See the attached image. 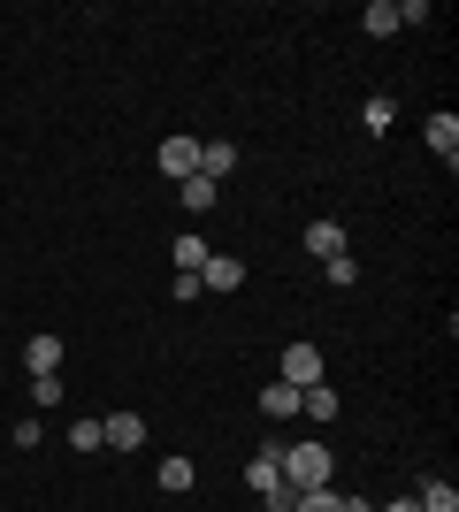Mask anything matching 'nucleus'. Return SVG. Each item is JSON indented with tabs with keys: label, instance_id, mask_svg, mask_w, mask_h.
<instances>
[{
	"label": "nucleus",
	"instance_id": "obj_1",
	"mask_svg": "<svg viewBox=\"0 0 459 512\" xmlns=\"http://www.w3.org/2000/svg\"><path fill=\"white\" fill-rule=\"evenodd\" d=\"M276 459H284V490H329V451L322 444H276Z\"/></svg>",
	"mask_w": 459,
	"mask_h": 512
},
{
	"label": "nucleus",
	"instance_id": "obj_2",
	"mask_svg": "<svg viewBox=\"0 0 459 512\" xmlns=\"http://www.w3.org/2000/svg\"><path fill=\"white\" fill-rule=\"evenodd\" d=\"M276 383H291V390H306V383H322V344H284V367H276Z\"/></svg>",
	"mask_w": 459,
	"mask_h": 512
},
{
	"label": "nucleus",
	"instance_id": "obj_3",
	"mask_svg": "<svg viewBox=\"0 0 459 512\" xmlns=\"http://www.w3.org/2000/svg\"><path fill=\"white\" fill-rule=\"evenodd\" d=\"M161 176H176V184H184V176H199V138H192V130L161 138Z\"/></svg>",
	"mask_w": 459,
	"mask_h": 512
},
{
	"label": "nucleus",
	"instance_id": "obj_4",
	"mask_svg": "<svg viewBox=\"0 0 459 512\" xmlns=\"http://www.w3.org/2000/svg\"><path fill=\"white\" fill-rule=\"evenodd\" d=\"M245 490H253V497H284V459H276V451L245 459Z\"/></svg>",
	"mask_w": 459,
	"mask_h": 512
},
{
	"label": "nucleus",
	"instance_id": "obj_5",
	"mask_svg": "<svg viewBox=\"0 0 459 512\" xmlns=\"http://www.w3.org/2000/svg\"><path fill=\"white\" fill-rule=\"evenodd\" d=\"M306 253H314V260H337V253H352L345 222H329V214H322V222H306Z\"/></svg>",
	"mask_w": 459,
	"mask_h": 512
},
{
	"label": "nucleus",
	"instance_id": "obj_6",
	"mask_svg": "<svg viewBox=\"0 0 459 512\" xmlns=\"http://www.w3.org/2000/svg\"><path fill=\"white\" fill-rule=\"evenodd\" d=\"M245 283V260L238 253H207V268H199V291H238Z\"/></svg>",
	"mask_w": 459,
	"mask_h": 512
},
{
	"label": "nucleus",
	"instance_id": "obj_7",
	"mask_svg": "<svg viewBox=\"0 0 459 512\" xmlns=\"http://www.w3.org/2000/svg\"><path fill=\"white\" fill-rule=\"evenodd\" d=\"M100 444L108 451H138L146 444V421H138V413H108V421H100Z\"/></svg>",
	"mask_w": 459,
	"mask_h": 512
},
{
	"label": "nucleus",
	"instance_id": "obj_8",
	"mask_svg": "<svg viewBox=\"0 0 459 512\" xmlns=\"http://www.w3.org/2000/svg\"><path fill=\"white\" fill-rule=\"evenodd\" d=\"M230 169H238V146H230V138H207V146H199V176H207V184H222Z\"/></svg>",
	"mask_w": 459,
	"mask_h": 512
},
{
	"label": "nucleus",
	"instance_id": "obj_9",
	"mask_svg": "<svg viewBox=\"0 0 459 512\" xmlns=\"http://www.w3.org/2000/svg\"><path fill=\"white\" fill-rule=\"evenodd\" d=\"M23 367H31V375H62V337H46V329H39V337L23 344Z\"/></svg>",
	"mask_w": 459,
	"mask_h": 512
},
{
	"label": "nucleus",
	"instance_id": "obj_10",
	"mask_svg": "<svg viewBox=\"0 0 459 512\" xmlns=\"http://www.w3.org/2000/svg\"><path fill=\"white\" fill-rule=\"evenodd\" d=\"M153 482H161V490H169V497H184V490H192V482H199V467H192V459H184V451H169V459L153 467Z\"/></svg>",
	"mask_w": 459,
	"mask_h": 512
},
{
	"label": "nucleus",
	"instance_id": "obj_11",
	"mask_svg": "<svg viewBox=\"0 0 459 512\" xmlns=\"http://www.w3.org/2000/svg\"><path fill=\"white\" fill-rule=\"evenodd\" d=\"M299 413H306L314 428H329V421H337V390H329V383H306V390H299Z\"/></svg>",
	"mask_w": 459,
	"mask_h": 512
},
{
	"label": "nucleus",
	"instance_id": "obj_12",
	"mask_svg": "<svg viewBox=\"0 0 459 512\" xmlns=\"http://www.w3.org/2000/svg\"><path fill=\"white\" fill-rule=\"evenodd\" d=\"M429 153H437L444 169L459 161V115H429Z\"/></svg>",
	"mask_w": 459,
	"mask_h": 512
},
{
	"label": "nucleus",
	"instance_id": "obj_13",
	"mask_svg": "<svg viewBox=\"0 0 459 512\" xmlns=\"http://www.w3.org/2000/svg\"><path fill=\"white\" fill-rule=\"evenodd\" d=\"M169 260H176V276H199V268H207V237H199V230H184V237L169 245Z\"/></svg>",
	"mask_w": 459,
	"mask_h": 512
},
{
	"label": "nucleus",
	"instance_id": "obj_14",
	"mask_svg": "<svg viewBox=\"0 0 459 512\" xmlns=\"http://www.w3.org/2000/svg\"><path fill=\"white\" fill-rule=\"evenodd\" d=\"M360 31H368V39H391L398 31V0H368V8H360Z\"/></svg>",
	"mask_w": 459,
	"mask_h": 512
},
{
	"label": "nucleus",
	"instance_id": "obj_15",
	"mask_svg": "<svg viewBox=\"0 0 459 512\" xmlns=\"http://www.w3.org/2000/svg\"><path fill=\"white\" fill-rule=\"evenodd\" d=\"M222 199V184H207V176H184V184H176V207H192V214H207Z\"/></svg>",
	"mask_w": 459,
	"mask_h": 512
},
{
	"label": "nucleus",
	"instance_id": "obj_16",
	"mask_svg": "<svg viewBox=\"0 0 459 512\" xmlns=\"http://www.w3.org/2000/svg\"><path fill=\"white\" fill-rule=\"evenodd\" d=\"M261 413H268V421H291V413H299V390H291V383H268L261 390Z\"/></svg>",
	"mask_w": 459,
	"mask_h": 512
},
{
	"label": "nucleus",
	"instance_id": "obj_17",
	"mask_svg": "<svg viewBox=\"0 0 459 512\" xmlns=\"http://www.w3.org/2000/svg\"><path fill=\"white\" fill-rule=\"evenodd\" d=\"M414 505H421V512H459V490H452V482H421Z\"/></svg>",
	"mask_w": 459,
	"mask_h": 512
},
{
	"label": "nucleus",
	"instance_id": "obj_18",
	"mask_svg": "<svg viewBox=\"0 0 459 512\" xmlns=\"http://www.w3.org/2000/svg\"><path fill=\"white\" fill-rule=\"evenodd\" d=\"M291 505L299 512H345V490H337V482H329V490H299Z\"/></svg>",
	"mask_w": 459,
	"mask_h": 512
},
{
	"label": "nucleus",
	"instance_id": "obj_19",
	"mask_svg": "<svg viewBox=\"0 0 459 512\" xmlns=\"http://www.w3.org/2000/svg\"><path fill=\"white\" fill-rule=\"evenodd\" d=\"M62 398H69L62 375H31V406H62Z\"/></svg>",
	"mask_w": 459,
	"mask_h": 512
},
{
	"label": "nucleus",
	"instance_id": "obj_20",
	"mask_svg": "<svg viewBox=\"0 0 459 512\" xmlns=\"http://www.w3.org/2000/svg\"><path fill=\"white\" fill-rule=\"evenodd\" d=\"M360 123H368V130H375V138H383V130H391V123H398V100H368V107H360Z\"/></svg>",
	"mask_w": 459,
	"mask_h": 512
},
{
	"label": "nucleus",
	"instance_id": "obj_21",
	"mask_svg": "<svg viewBox=\"0 0 459 512\" xmlns=\"http://www.w3.org/2000/svg\"><path fill=\"white\" fill-rule=\"evenodd\" d=\"M322 276L337 283V291H345V283H360V260H352V253H337V260H322Z\"/></svg>",
	"mask_w": 459,
	"mask_h": 512
},
{
	"label": "nucleus",
	"instance_id": "obj_22",
	"mask_svg": "<svg viewBox=\"0 0 459 512\" xmlns=\"http://www.w3.org/2000/svg\"><path fill=\"white\" fill-rule=\"evenodd\" d=\"M69 451H108V444H100V421H77V428H69Z\"/></svg>",
	"mask_w": 459,
	"mask_h": 512
},
{
	"label": "nucleus",
	"instance_id": "obj_23",
	"mask_svg": "<svg viewBox=\"0 0 459 512\" xmlns=\"http://www.w3.org/2000/svg\"><path fill=\"white\" fill-rule=\"evenodd\" d=\"M261 505H268V512H299V505H291V490H284V497H261Z\"/></svg>",
	"mask_w": 459,
	"mask_h": 512
},
{
	"label": "nucleus",
	"instance_id": "obj_24",
	"mask_svg": "<svg viewBox=\"0 0 459 512\" xmlns=\"http://www.w3.org/2000/svg\"><path fill=\"white\" fill-rule=\"evenodd\" d=\"M345 512H375V497H352V490H345Z\"/></svg>",
	"mask_w": 459,
	"mask_h": 512
},
{
	"label": "nucleus",
	"instance_id": "obj_25",
	"mask_svg": "<svg viewBox=\"0 0 459 512\" xmlns=\"http://www.w3.org/2000/svg\"><path fill=\"white\" fill-rule=\"evenodd\" d=\"M383 512H421V505H414V497H398V505H383Z\"/></svg>",
	"mask_w": 459,
	"mask_h": 512
}]
</instances>
